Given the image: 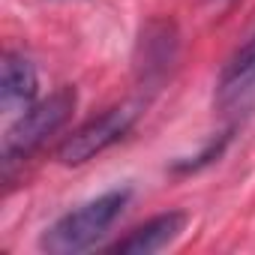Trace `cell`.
I'll use <instances>...</instances> for the list:
<instances>
[{
	"label": "cell",
	"instance_id": "obj_1",
	"mask_svg": "<svg viewBox=\"0 0 255 255\" xmlns=\"http://www.w3.org/2000/svg\"><path fill=\"white\" fill-rule=\"evenodd\" d=\"M126 201H129V189H111V192L63 213L51 228H45V234L39 237V249L51 252V255H75V252L96 246L99 237H105V231L123 213Z\"/></svg>",
	"mask_w": 255,
	"mask_h": 255
},
{
	"label": "cell",
	"instance_id": "obj_2",
	"mask_svg": "<svg viewBox=\"0 0 255 255\" xmlns=\"http://www.w3.org/2000/svg\"><path fill=\"white\" fill-rule=\"evenodd\" d=\"M78 102L75 87H57L48 99L30 105L27 111H21L15 117V123L6 129L3 135V147H0V156H3V168L27 159L33 150H39L60 126L72 117Z\"/></svg>",
	"mask_w": 255,
	"mask_h": 255
},
{
	"label": "cell",
	"instance_id": "obj_3",
	"mask_svg": "<svg viewBox=\"0 0 255 255\" xmlns=\"http://www.w3.org/2000/svg\"><path fill=\"white\" fill-rule=\"evenodd\" d=\"M141 114V102H129V105H117L108 108L105 114L87 120L78 129L57 147V159L63 165H81L93 156H99L102 150H108L111 144H117L126 132L132 129V123Z\"/></svg>",
	"mask_w": 255,
	"mask_h": 255
},
{
	"label": "cell",
	"instance_id": "obj_4",
	"mask_svg": "<svg viewBox=\"0 0 255 255\" xmlns=\"http://www.w3.org/2000/svg\"><path fill=\"white\" fill-rule=\"evenodd\" d=\"M216 105L228 117L255 114V36L225 63L216 81Z\"/></svg>",
	"mask_w": 255,
	"mask_h": 255
},
{
	"label": "cell",
	"instance_id": "obj_5",
	"mask_svg": "<svg viewBox=\"0 0 255 255\" xmlns=\"http://www.w3.org/2000/svg\"><path fill=\"white\" fill-rule=\"evenodd\" d=\"M183 228H186V213L168 210V213L153 216L150 222L132 228L123 240H117L111 246V252H120V255H153V252L165 249L168 243H174Z\"/></svg>",
	"mask_w": 255,
	"mask_h": 255
},
{
	"label": "cell",
	"instance_id": "obj_6",
	"mask_svg": "<svg viewBox=\"0 0 255 255\" xmlns=\"http://www.w3.org/2000/svg\"><path fill=\"white\" fill-rule=\"evenodd\" d=\"M36 69L33 63L18 54V51H6L3 63H0V105L3 111H27L36 99Z\"/></svg>",
	"mask_w": 255,
	"mask_h": 255
},
{
	"label": "cell",
	"instance_id": "obj_7",
	"mask_svg": "<svg viewBox=\"0 0 255 255\" xmlns=\"http://www.w3.org/2000/svg\"><path fill=\"white\" fill-rule=\"evenodd\" d=\"M141 48H144V75L150 78L153 72H165L168 60L174 57V36H168V24H159V36H153V27L144 30L141 36Z\"/></svg>",
	"mask_w": 255,
	"mask_h": 255
},
{
	"label": "cell",
	"instance_id": "obj_8",
	"mask_svg": "<svg viewBox=\"0 0 255 255\" xmlns=\"http://www.w3.org/2000/svg\"><path fill=\"white\" fill-rule=\"evenodd\" d=\"M216 3H225V0H216Z\"/></svg>",
	"mask_w": 255,
	"mask_h": 255
}]
</instances>
